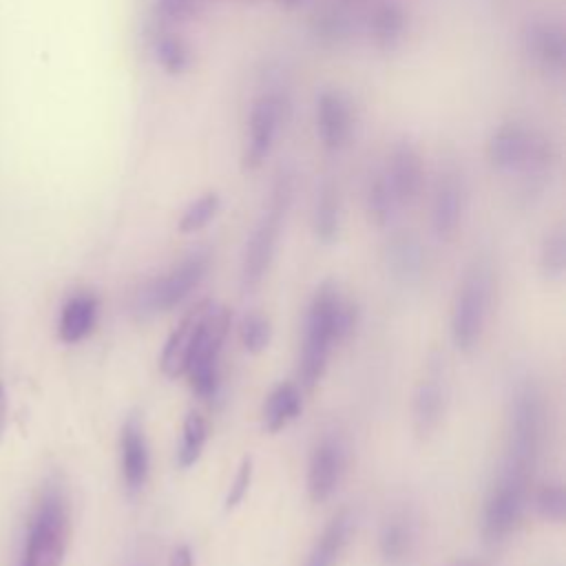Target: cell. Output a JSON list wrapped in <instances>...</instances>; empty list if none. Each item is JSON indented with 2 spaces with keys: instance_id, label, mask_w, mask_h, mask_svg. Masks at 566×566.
Here are the masks:
<instances>
[{
  "instance_id": "cell-1",
  "label": "cell",
  "mask_w": 566,
  "mask_h": 566,
  "mask_svg": "<svg viewBox=\"0 0 566 566\" xmlns=\"http://www.w3.org/2000/svg\"><path fill=\"white\" fill-rule=\"evenodd\" d=\"M356 325V307L345 301L332 281L318 285L307 307L305 340L298 360L301 387L314 389L327 369L336 343L345 340Z\"/></svg>"
},
{
  "instance_id": "cell-2",
  "label": "cell",
  "mask_w": 566,
  "mask_h": 566,
  "mask_svg": "<svg viewBox=\"0 0 566 566\" xmlns=\"http://www.w3.org/2000/svg\"><path fill=\"white\" fill-rule=\"evenodd\" d=\"M546 409L539 387L524 378L515 385L509 405L506 424V449L500 473L531 482L544 444Z\"/></svg>"
},
{
  "instance_id": "cell-3",
  "label": "cell",
  "mask_w": 566,
  "mask_h": 566,
  "mask_svg": "<svg viewBox=\"0 0 566 566\" xmlns=\"http://www.w3.org/2000/svg\"><path fill=\"white\" fill-rule=\"evenodd\" d=\"M292 199H294V175L290 170H281L272 184L268 203L245 243L243 263H241L243 290H254L263 281L265 272L270 270Z\"/></svg>"
},
{
  "instance_id": "cell-4",
  "label": "cell",
  "mask_w": 566,
  "mask_h": 566,
  "mask_svg": "<svg viewBox=\"0 0 566 566\" xmlns=\"http://www.w3.org/2000/svg\"><path fill=\"white\" fill-rule=\"evenodd\" d=\"M71 533L69 502L57 484H51L29 522L22 566H62Z\"/></svg>"
},
{
  "instance_id": "cell-5",
  "label": "cell",
  "mask_w": 566,
  "mask_h": 566,
  "mask_svg": "<svg viewBox=\"0 0 566 566\" xmlns=\"http://www.w3.org/2000/svg\"><path fill=\"white\" fill-rule=\"evenodd\" d=\"M493 294V268L489 259H475L458 287L451 312V338L458 349L471 352L484 332Z\"/></svg>"
},
{
  "instance_id": "cell-6",
  "label": "cell",
  "mask_w": 566,
  "mask_h": 566,
  "mask_svg": "<svg viewBox=\"0 0 566 566\" xmlns=\"http://www.w3.org/2000/svg\"><path fill=\"white\" fill-rule=\"evenodd\" d=\"M210 268V252L206 248L188 252L166 274L153 279L137 294V312L157 314L181 305L190 292L203 281Z\"/></svg>"
},
{
  "instance_id": "cell-7",
  "label": "cell",
  "mask_w": 566,
  "mask_h": 566,
  "mask_svg": "<svg viewBox=\"0 0 566 566\" xmlns=\"http://www.w3.org/2000/svg\"><path fill=\"white\" fill-rule=\"evenodd\" d=\"M228 329H230V310L212 305V310L208 312L201 325L197 345L186 367L190 387L195 389L197 396L206 400L214 398L219 389V356H221Z\"/></svg>"
},
{
  "instance_id": "cell-8",
  "label": "cell",
  "mask_w": 566,
  "mask_h": 566,
  "mask_svg": "<svg viewBox=\"0 0 566 566\" xmlns=\"http://www.w3.org/2000/svg\"><path fill=\"white\" fill-rule=\"evenodd\" d=\"M285 117L287 97L281 91L268 88L252 102L245 128V144L241 153V168L245 172L256 170L268 159Z\"/></svg>"
},
{
  "instance_id": "cell-9",
  "label": "cell",
  "mask_w": 566,
  "mask_h": 566,
  "mask_svg": "<svg viewBox=\"0 0 566 566\" xmlns=\"http://www.w3.org/2000/svg\"><path fill=\"white\" fill-rule=\"evenodd\" d=\"M528 500V482L500 473L482 509V537L486 544L504 542L520 524Z\"/></svg>"
},
{
  "instance_id": "cell-10",
  "label": "cell",
  "mask_w": 566,
  "mask_h": 566,
  "mask_svg": "<svg viewBox=\"0 0 566 566\" xmlns=\"http://www.w3.org/2000/svg\"><path fill=\"white\" fill-rule=\"evenodd\" d=\"M522 51L533 66L546 75H562L566 69V31L557 20L537 18L522 29Z\"/></svg>"
},
{
  "instance_id": "cell-11",
  "label": "cell",
  "mask_w": 566,
  "mask_h": 566,
  "mask_svg": "<svg viewBox=\"0 0 566 566\" xmlns=\"http://www.w3.org/2000/svg\"><path fill=\"white\" fill-rule=\"evenodd\" d=\"M314 124L323 148L343 150L354 135V111L345 93L336 88L321 91L314 104Z\"/></svg>"
},
{
  "instance_id": "cell-12",
  "label": "cell",
  "mask_w": 566,
  "mask_h": 566,
  "mask_svg": "<svg viewBox=\"0 0 566 566\" xmlns=\"http://www.w3.org/2000/svg\"><path fill=\"white\" fill-rule=\"evenodd\" d=\"M535 139L537 130L528 128L526 124L504 122L491 133L486 142V159L497 172L517 175L528 161Z\"/></svg>"
},
{
  "instance_id": "cell-13",
  "label": "cell",
  "mask_w": 566,
  "mask_h": 566,
  "mask_svg": "<svg viewBox=\"0 0 566 566\" xmlns=\"http://www.w3.org/2000/svg\"><path fill=\"white\" fill-rule=\"evenodd\" d=\"M467 208V186L455 168H447L438 175L431 197V228L442 241H449L460 230Z\"/></svg>"
},
{
  "instance_id": "cell-14",
  "label": "cell",
  "mask_w": 566,
  "mask_h": 566,
  "mask_svg": "<svg viewBox=\"0 0 566 566\" xmlns=\"http://www.w3.org/2000/svg\"><path fill=\"white\" fill-rule=\"evenodd\" d=\"M345 444L338 436H323L312 449L307 464V493L314 504L334 495L345 473Z\"/></svg>"
},
{
  "instance_id": "cell-15",
  "label": "cell",
  "mask_w": 566,
  "mask_h": 566,
  "mask_svg": "<svg viewBox=\"0 0 566 566\" xmlns=\"http://www.w3.org/2000/svg\"><path fill=\"white\" fill-rule=\"evenodd\" d=\"M382 170L394 188L400 208L413 206L420 199L424 190V164L418 148L411 142H396Z\"/></svg>"
},
{
  "instance_id": "cell-16",
  "label": "cell",
  "mask_w": 566,
  "mask_h": 566,
  "mask_svg": "<svg viewBox=\"0 0 566 566\" xmlns=\"http://www.w3.org/2000/svg\"><path fill=\"white\" fill-rule=\"evenodd\" d=\"M212 301H199L195 307H190L184 318L179 321V325L175 327V332L170 334V338L164 345L161 358H159V367L164 371V376L168 378H179L186 374V367L190 363L192 349L197 345L201 325L208 316V312L212 310Z\"/></svg>"
},
{
  "instance_id": "cell-17",
  "label": "cell",
  "mask_w": 566,
  "mask_h": 566,
  "mask_svg": "<svg viewBox=\"0 0 566 566\" xmlns=\"http://www.w3.org/2000/svg\"><path fill=\"white\" fill-rule=\"evenodd\" d=\"M447 409V385L440 365H431L418 382L411 402V422L418 438H429L442 422Z\"/></svg>"
},
{
  "instance_id": "cell-18",
  "label": "cell",
  "mask_w": 566,
  "mask_h": 566,
  "mask_svg": "<svg viewBox=\"0 0 566 566\" xmlns=\"http://www.w3.org/2000/svg\"><path fill=\"white\" fill-rule=\"evenodd\" d=\"M385 263H387L389 276L398 285L402 287L416 285L422 279L424 263H427L422 241L407 230L394 232L385 245Z\"/></svg>"
},
{
  "instance_id": "cell-19",
  "label": "cell",
  "mask_w": 566,
  "mask_h": 566,
  "mask_svg": "<svg viewBox=\"0 0 566 566\" xmlns=\"http://www.w3.org/2000/svg\"><path fill=\"white\" fill-rule=\"evenodd\" d=\"M119 449H122V475L124 484L130 493H137L148 478L150 455H148V442L144 433V424L137 416H128L122 424L119 436Z\"/></svg>"
},
{
  "instance_id": "cell-20",
  "label": "cell",
  "mask_w": 566,
  "mask_h": 566,
  "mask_svg": "<svg viewBox=\"0 0 566 566\" xmlns=\"http://www.w3.org/2000/svg\"><path fill=\"white\" fill-rule=\"evenodd\" d=\"M407 11L398 0H380L369 13V40L380 51H394L407 35Z\"/></svg>"
},
{
  "instance_id": "cell-21",
  "label": "cell",
  "mask_w": 566,
  "mask_h": 566,
  "mask_svg": "<svg viewBox=\"0 0 566 566\" xmlns=\"http://www.w3.org/2000/svg\"><path fill=\"white\" fill-rule=\"evenodd\" d=\"M380 557L387 566H405L416 548V528L407 513H394L380 528Z\"/></svg>"
},
{
  "instance_id": "cell-22",
  "label": "cell",
  "mask_w": 566,
  "mask_h": 566,
  "mask_svg": "<svg viewBox=\"0 0 566 566\" xmlns=\"http://www.w3.org/2000/svg\"><path fill=\"white\" fill-rule=\"evenodd\" d=\"M97 312H99V303L91 292L73 294L64 303L60 314V325H57L60 338L69 345L84 340L97 323Z\"/></svg>"
},
{
  "instance_id": "cell-23",
  "label": "cell",
  "mask_w": 566,
  "mask_h": 566,
  "mask_svg": "<svg viewBox=\"0 0 566 566\" xmlns=\"http://www.w3.org/2000/svg\"><path fill=\"white\" fill-rule=\"evenodd\" d=\"M352 526H354V517L349 511H338L327 526L323 528V533L318 535V539L314 542L307 559L303 566H336L347 542L352 535Z\"/></svg>"
},
{
  "instance_id": "cell-24",
  "label": "cell",
  "mask_w": 566,
  "mask_h": 566,
  "mask_svg": "<svg viewBox=\"0 0 566 566\" xmlns=\"http://www.w3.org/2000/svg\"><path fill=\"white\" fill-rule=\"evenodd\" d=\"M303 407V394L301 387L294 382H281L276 385L265 402H263V427L268 433H276L285 429Z\"/></svg>"
},
{
  "instance_id": "cell-25",
  "label": "cell",
  "mask_w": 566,
  "mask_h": 566,
  "mask_svg": "<svg viewBox=\"0 0 566 566\" xmlns=\"http://www.w3.org/2000/svg\"><path fill=\"white\" fill-rule=\"evenodd\" d=\"M150 49L155 62L168 75H181L192 66V49L190 44L170 27H159L150 38Z\"/></svg>"
},
{
  "instance_id": "cell-26",
  "label": "cell",
  "mask_w": 566,
  "mask_h": 566,
  "mask_svg": "<svg viewBox=\"0 0 566 566\" xmlns=\"http://www.w3.org/2000/svg\"><path fill=\"white\" fill-rule=\"evenodd\" d=\"M314 234L321 243H334L340 232V192L334 181H323L316 192L314 217H312Z\"/></svg>"
},
{
  "instance_id": "cell-27",
  "label": "cell",
  "mask_w": 566,
  "mask_h": 566,
  "mask_svg": "<svg viewBox=\"0 0 566 566\" xmlns=\"http://www.w3.org/2000/svg\"><path fill=\"white\" fill-rule=\"evenodd\" d=\"M365 210L374 226L385 228L394 221L396 212L400 210V203L394 195V188L385 175V170H376L365 188Z\"/></svg>"
},
{
  "instance_id": "cell-28",
  "label": "cell",
  "mask_w": 566,
  "mask_h": 566,
  "mask_svg": "<svg viewBox=\"0 0 566 566\" xmlns=\"http://www.w3.org/2000/svg\"><path fill=\"white\" fill-rule=\"evenodd\" d=\"M352 24L345 11L340 9H323L312 18V35L321 46H340L343 42L349 40Z\"/></svg>"
},
{
  "instance_id": "cell-29",
  "label": "cell",
  "mask_w": 566,
  "mask_h": 566,
  "mask_svg": "<svg viewBox=\"0 0 566 566\" xmlns=\"http://www.w3.org/2000/svg\"><path fill=\"white\" fill-rule=\"evenodd\" d=\"M206 438H208L206 420L199 413H188L186 420H184L181 444L177 449V464L181 469H190L201 458Z\"/></svg>"
},
{
  "instance_id": "cell-30",
  "label": "cell",
  "mask_w": 566,
  "mask_h": 566,
  "mask_svg": "<svg viewBox=\"0 0 566 566\" xmlns=\"http://www.w3.org/2000/svg\"><path fill=\"white\" fill-rule=\"evenodd\" d=\"M539 268L548 279H562L566 270V230L555 226L546 232L539 250Z\"/></svg>"
},
{
  "instance_id": "cell-31",
  "label": "cell",
  "mask_w": 566,
  "mask_h": 566,
  "mask_svg": "<svg viewBox=\"0 0 566 566\" xmlns=\"http://www.w3.org/2000/svg\"><path fill=\"white\" fill-rule=\"evenodd\" d=\"M221 208V197L217 192H203L201 197H197L195 201L188 203V208L184 210V214L179 217V232L184 234H190V232H197L201 228H206L219 212Z\"/></svg>"
},
{
  "instance_id": "cell-32",
  "label": "cell",
  "mask_w": 566,
  "mask_h": 566,
  "mask_svg": "<svg viewBox=\"0 0 566 566\" xmlns=\"http://www.w3.org/2000/svg\"><path fill=\"white\" fill-rule=\"evenodd\" d=\"M239 336H241V345L245 347V352L261 354L270 343V323H268V318L259 312L245 314L241 318V325H239Z\"/></svg>"
},
{
  "instance_id": "cell-33",
  "label": "cell",
  "mask_w": 566,
  "mask_h": 566,
  "mask_svg": "<svg viewBox=\"0 0 566 566\" xmlns=\"http://www.w3.org/2000/svg\"><path fill=\"white\" fill-rule=\"evenodd\" d=\"M535 509L544 520L562 522L566 515V493L562 484H544L535 495Z\"/></svg>"
},
{
  "instance_id": "cell-34",
  "label": "cell",
  "mask_w": 566,
  "mask_h": 566,
  "mask_svg": "<svg viewBox=\"0 0 566 566\" xmlns=\"http://www.w3.org/2000/svg\"><path fill=\"white\" fill-rule=\"evenodd\" d=\"M199 9V0H155L153 13L159 27H170L192 18Z\"/></svg>"
},
{
  "instance_id": "cell-35",
  "label": "cell",
  "mask_w": 566,
  "mask_h": 566,
  "mask_svg": "<svg viewBox=\"0 0 566 566\" xmlns=\"http://www.w3.org/2000/svg\"><path fill=\"white\" fill-rule=\"evenodd\" d=\"M250 482H252V458H243L239 469H237V475H234V480L228 489V495H226V502H223L226 511H232L243 502V497L250 491Z\"/></svg>"
},
{
  "instance_id": "cell-36",
  "label": "cell",
  "mask_w": 566,
  "mask_h": 566,
  "mask_svg": "<svg viewBox=\"0 0 566 566\" xmlns=\"http://www.w3.org/2000/svg\"><path fill=\"white\" fill-rule=\"evenodd\" d=\"M192 564H195V559H192V551L188 544H177L170 551L168 566H192Z\"/></svg>"
},
{
  "instance_id": "cell-37",
  "label": "cell",
  "mask_w": 566,
  "mask_h": 566,
  "mask_svg": "<svg viewBox=\"0 0 566 566\" xmlns=\"http://www.w3.org/2000/svg\"><path fill=\"white\" fill-rule=\"evenodd\" d=\"M7 429V394H4V385L0 380V440L4 436Z\"/></svg>"
},
{
  "instance_id": "cell-38",
  "label": "cell",
  "mask_w": 566,
  "mask_h": 566,
  "mask_svg": "<svg viewBox=\"0 0 566 566\" xmlns=\"http://www.w3.org/2000/svg\"><path fill=\"white\" fill-rule=\"evenodd\" d=\"M451 566H491V564L478 557H462V559H455Z\"/></svg>"
},
{
  "instance_id": "cell-39",
  "label": "cell",
  "mask_w": 566,
  "mask_h": 566,
  "mask_svg": "<svg viewBox=\"0 0 566 566\" xmlns=\"http://www.w3.org/2000/svg\"><path fill=\"white\" fill-rule=\"evenodd\" d=\"M281 2H296V0H281Z\"/></svg>"
}]
</instances>
